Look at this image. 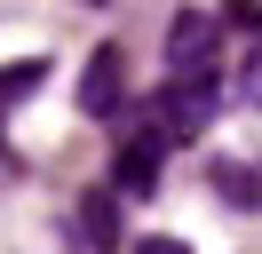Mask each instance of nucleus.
Listing matches in <instances>:
<instances>
[{"mask_svg":"<svg viewBox=\"0 0 262 254\" xmlns=\"http://www.w3.org/2000/svg\"><path fill=\"white\" fill-rule=\"evenodd\" d=\"M207 111H214V79H207V72H199V79H167V88L151 95V119H159L167 143L199 135V127H207Z\"/></svg>","mask_w":262,"mask_h":254,"instance_id":"f257e3e1","label":"nucleus"},{"mask_svg":"<svg viewBox=\"0 0 262 254\" xmlns=\"http://www.w3.org/2000/svg\"><path fill=\"white\" fill-rule=\"evenodd\" d=\"M119 103H127V56L119 48H96L80 72V111L88 119H119Z\"/></svg>","mask_w":262,"mask_h":254,"instance_id":"f03ea898","label":"nucleus"},{"mask_svg":"<svg viewBox=\"0 0 262 254\" xmlns=\"http://www.w3.org/2000/svg\"><path fill=\"white\" fill-rule=\"evenodd\" d=\"M167 64H175V79H199V72L214 64V24H207L199 8H183L175 24H167Z\"/></svg>","mask_w":262,"mask_h":254,"instance_id":"7ed1b4c3","label":"nucleus"},{"mask_svg":"<svg viewBox=\"0 0 262 254\" xmlns=\"http://www.w3.org/2000/svg\"><path fill=\"white\" fill-rule=\"evenodd\" d=\"M80 238L88 254H119V190H80Z\"/></svg>","mask_w":262,"mask_h":254,"instance_id":"20e7f679","label":"nucleus"},{"mask_svg":"<svg viewBox=\"0 0 262 254\" xmlns=\"http://www.w3.org/2000/svg\"><path fill=\"white\" fill-rule=\"evenodd\" d=\"M159 183V143H127L119 151V183L112 190H151Z\"/></svg>","mask_w":262,"mask_h":254,"instance_id":"39448f33","label":"nucleus"},{"mask_svg":"<svg viewBox=\"0 0 262 254\" xmlns=\"http://www.w3.org/2000/svg\"><path fill=\"white\" fill-rule=\"evenodd\" d=\"M40 79H48V64H40V56H24V64H8V72H0V103H24V95H32Z\"/></svg>","mask_w":262,"mask_h":254,"instance_id":"423d86ee","label":"nucleus"},{"mask_svg":"<svg viewBox=\"0 0 262 254\" xmlns=\"http://www.w3.org/2000/svg\"><path fill=\"white\" fill-rule=\"evenodd\" d=\"M214 183H223V190H230L238 206H254V199H262V190H254V175H246V167H230V159L214 167Z\"/></svg>","mask_w":262,"mask_h":254,"instance_id":"0eeeda50","label":"nucleus"},{"mask_svg":"<svg viewBox=\"0 0 262 254\" xmlns=\"http://www.w3.org/2000/svg\"><path fill=\"white\" fill-rule=\"evenodd\" d=\"M135 254H191V246H183V238H143Z\"/></svg>","mask_w":262,"mask_h":254,"instance_id":"6e6552de","label":"nucleus"},{"mask_svg":"<svg viewBox=\"0 0 262 254\" xmlns=\"http://www.w3.org/2000/svg\"><path fill=\"white\" fill-rule=\"evenodd\" d=\"M246 103H262V56H254V72H246Z\"/></svg>","mask_w":262,"mask_h":254,"instance_id":"1a4fd4ad","label":"nucleus"},{"mask_svg":"<svg viewBox=\"0 0 262 254\" xmlns=\"http://www.w3.org/2000/svg\"><path fill=\"white\" fill-rule=\"evenodd\" d=\"M8 183H16V159H8V151H0V190H8Z\"/></svg>","mask_w":262,"mask_h":254,"instance_id":"9d476101","label":"nucleus"},{"mask_svg":"<svg viewBox=\"0 0 262 254\" xmlns=\"http://www.w3.org/2000/svg\"><path fill=\"white\" fill-rule=\"evenodd\" d=\"M88 8H103V0H88Z\"/></svg>","mask_w":262,"mask_h":254,"instance_id":"9b49d317","label":"nucleus"}]
</instances>
